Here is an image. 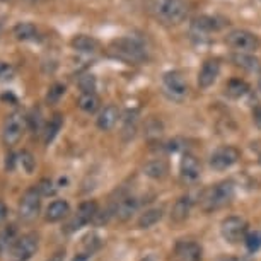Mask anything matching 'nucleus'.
Returning a JSON list of instances; mask_svg holds the SVG:
<instances>
[{
	"label": "nucleus",
	"instance_id": "nucleus-1",
	"mask_svg": "<svg viewBox=\"0 0 261 261\" xmlns=\"http://www.w3.org/2000/svg\"><path fill=\"white\" fill-rule=\"evenodd\" d=\"M149 11L159 22L176 26L188 17L190 4L186 0H149Z\"/></svg>",
	"mask_w": 261,
	"mask_h": 261
},
{
	"label": "nucleus",
	"instance_id": "nucleus-2",
	"mask_svg": "<svg viewBox=\"0 0 261 261\" xmlns=\"http://www.w3.org/2000/svg\"><path fill=\"white\" fill-rule=\"evenodd\" d=\"M110 53L111 57L126 63H142L149 57V50H147L145 43L140 38L135 36H125L115 39L110 45Z\"/></svg>",
	"mask_w": 261,
	"mask_h": 261
},
{
	"label": "nucleus",
	"instance_id": "nucleus-3",
	"mask_svg": "<svg viewBox=\"0 0 261 261\" xmlns=\"http://www.w3.org/2000/svg\"><path fill=\"white\" fill-rule=\"evenodd\" d=\"M234 196V183L232 181H222V183H217L215 186H212L203 193V208L206 212L212 210H219L222 208L232 200Z\"/></svg>",
	"mask_w": 261,
	"mask_h": 261
},
{
	"label": "nucleus",
	"instance_id": "nucleus-4",
	"mask_svg": "<svg viewBox=\"0 0 261 261\" xmlns=\"http://www.w3.org/2000/svg\"><path fill=\"white\" fill-rule=\"evenodd\" d=\"M225 41L236 51H243V53H254L261 46V39L258 34L248 31V29H234V31H230L225 36Z\"/></svg>",
	"mask_w": 261,
	"mask_h": 261
},
{
	"label": "nucleus",
	"instance_id": "nucleus-5",
	"mask_svg": "<svg viewBox=\"0 0 261 261\" xmlns=\"http://www.w3.org/2000/svg\"><path fill=\"white\" fill-rule=\"evenodd\" d=\"M38 248H39V236L29 232L17 238L11 251H9V256H11V261H29L36 254Z\"/></svg>",
	"mask_w": 261,
	"mask_h": 261
},
{
	"label": "nucleus",
	"instance_id": "nucleus-6",
	"mask_svg": "<svg viewBox=\"0 0 261 261\" xmlns=\"http://www.w3.org/2000/svg\"><path fill=\"white\" fill-rule=\"evenodd\" d=\"M41 210V193L36 186L26 190V193L21 196L19 201V217H21L22 222H33L36 220V217L39 215Z\"/></svg>",
	"mask_w": 261,
	"mask_h": 261
},
{
	"label": "nucleus",
	"instance_id": "nucleus-7",
	"mask_svg": "<svg viewBox=\"0 0 261 261\" xmlns=\"http://www.w3.org/2000/svg\"><path fill=\"white\" fill-rule=\"evenodd\" d=\"M26 118L19 113H12L6 118L2 128V140L6 145H16L19 140L22 139L24 128H26Z\"/></svg>",
	"mask_w": 261,
	"mask_h": 261
},
{
	"label": "nucleus",
	"instance_id": "nucleus-8",
	"mask_svg": "<svg viewBox=\"0 0 261 261\" xmlns=\"http://www.w3.org/2000/svg\"><path fill=\"white\" fill-rule=\"evenodd\" d=\"M220 234L229 244H238L248 234V224L241 217H227L220 224Z\"/></svg>",
	"mask_w": 261,
	"mask_h": 261
},
{
	"label": "nucleus",
	"instance_id": "nucleus-9",
	"mask_svg": "<svg viewBox=\"0 0 261 261\" xmlns=\"http://www.w3.org/2000/svg\"><path fill=\"white\" fill-rule=\"evenodd\" d=\"M162 86L172 99H185L188 96V82L179 70H169L162 75Z\"/></svg>",
	"mask_w": 261,
	"mask_h": 261
},
{
	"label": "nucleus",
	"instance_id": "nucleus-10",
	"mask_svg": "<svg viewBox=\"0 0 261 261\" xmlns=\"http://www.w3.org/2000/svg\"><path fill=\"white\" fill-rule=\"evenodd\" d=\"M97 214H99V212H97V203L94 200L84 201V203L79 205V208L70 219V222L67 224V232H75V230L84 227V225L96 220Z\"/></svg>",
	"mask_w": 261,
	"mask_h": 261
},
{
	"label": "nucleus",
	"instance_id": "nucleus-11",
	"mask_svg": "<svg viewBox=\"0 0 261 261\" xmlns=\"http://www.w3.org/2000/svg\"><path fill=\"white\" fill-rule=\"evenodd\" d=\"M241 159V152L232 145H225L217 149L214 154L210 155V167L215 171H224L232 167L236 162Z\"/></svg>",
	"mask_w": 261,
	"mask_h": 261
},
{
	"label": "nucleus",
	"instance_id": "nucleus-12",
	"mask_svg": "<svg viewBox=\"0 0 261 261\" xmlns=\"http://www.w3.org/2000/svg\"><path fill=\"white\" fill-rule=\"evenodd\" d=\"M201 258H203V249L196 241H178L172 251L174 261H201Z\"/></svg>",
	"mask_w": 261,
	"mask_h": 261
},
{
	"label": "nucleus",
	"instance_id": "nucleus-13",
	"mask_svg": "<svg viewBox=\"0 0 261 261\" xmlns=\"http://www.w3.org/2000/svg\"><path fill=\"white\" fill-rule=\"evenodd\" d=\"M220 73V62L217 58H208L203 62L200 72H198V87L200 89H208L210 86H214Z\"/></svg>",
	"mask_w": 261,
	"mask_h": 261
},
{
	"label": "nucleus",
	"instance_id": "nucleus-14",
	"mask_svg": "<svg viewBox=\"0 0 261 261\" xmlns=\"http://www.w3.org/2000/svg\"><path fill=\"white\" fill-rule=\"evenodd\" d=\"M118 120H120V110L115 105H108L99 111V115L96 118V125L102 132H110L115 128Z\"/></svg>",
	"mask_w": 261,
	"mask_h": 261
},
{
	"label": "nucleus",
	"instance_id": "nucleus-15",
	"mask_svg": "<svg viewBox=\"0 0 261 261\" xmlns=\"http://www.w3.org/2000/svg\"><path fill=\"white\" fill-rule=\"evenodd\" d=\"M139 205H140L139 198H135V196H125V198H121L113 206V214H115L118 220L125 222V220H128L137 210H139Z\"/></svg>",
	"mask_w": 261,
	"mask_h": 261
},
{
	"label": "nucleus",
	"instance_id": "nucleus-16",
	"mask_svg": "<svg viewBox=\"0 0 261 261\" xmlns=\"http://www.w3.org/2000/svg\"><path fill=\"white\" fill-rule=\"evenodd\" d=\"M179 172L185 181H196L200 178V162L193 154H185L179 162Z\"/></svg>",
	"mask_w": 261,
	"mask_h": 261
},
{
	"label": "nucleus",
	"instance_id": "nucleus-17",
	"mask_svg": "<svg viewBox=\"0 0 261 261\" xmlns=\"http://www.w3.org/2000/svg\"><path fill=\"white\" fill-rule=\"evenodd\" d=\"M225 26L224 21H220L215 16H198L191 21V29L196 33H214L220 31Z\"/></svg>",
	"mask_w": 261,
	"mask_h": 261
},
{
	"label": "nucleus",
	"instance_id": "nucleus-18",
	"mask_svg": "<svg viewBox=\"0 0 261 261\" xmlns=\"http://www.w3.org/2000/svg\"><path fill=\"white\" fill-rule=\"evenodd\" d=\"M72 48L79 53H84V55H92L99 50V41L94 36H89V34H77V36L72 38L70 41Z\"/></svg>",
	"mask_w": 261,
	"mask_h": 261
},
{
	"label": "nucleus",
	"instance_id": "nucleus-19",
	"mask_svg": "<svg viewBox=\"0 0 261 261\" xmlns=\"http://www.w3.org/2000/svg\"><path fill=\"white\" fill-rule=\"evenodd\" d=\"M230 62H232L236 67L243 68L246 72H259L261 70V62L253 55V53L234 51L232 55H230Z\"/></svg>",
	"mask_w": 261,
	"mask_h": 261
},
{
	"label": "nucleus",
	"instance_id": "nucleus-20",
	"mask_svg": "<svg viewBox=\"0 0 261 261\" xmlns=\"http://www.w3.org/2000/svg\"><path fill=\"white\" fill-rule=\"evenodd\" d=\"M191 206H193V201H191L190 196H181V198L176 200V203L172 205L171 208V220L174 224H181L185 222L190 217Z\"/></svg>",
	"mask_w": 261,
	"mask_h": 261
},
{
	"label": "nucleus",
	"instance_id": "nucleus-21",
	"mask_svg": "<svg viewBox=\"0 0 261 261\" xmlns=\"http://www.w3.org/2000/svg\"><path fill=\"white\" fill-rule=\"evenodd\" d=\"M70 214V205L65 200H55L48 205L46 208V220L48 222H60Z\"/></svg>",
	"mask_w": 261,
	"mask_h": 261
},
{
	"label": "nucleus",
	"instance_id": "nucleus-22",
	"mask_svg": "<svg viewBox=\"0 0 261 261\" xmlns=\"http://www.w3.org/2000/svg\"><path fill=\"white\" fill-rule=\"evenodd\" d=\"M14 36L19 41H36L39 38V31L36 28V24L33 22H17L12 29Z\"/></svg>",
	"mask_w": 261,
	"mask_h": 261
},
{
	"label": "nucleus",
	"instance_id": "nucleus-23",
	"mask_svg": "<svg viewBox=\"0 0 261 261\" xmlns=\"http://www.w3.org/2000/svg\"><path fill=\"white\" fill-rule=\"evenodd\" d=\"M169 172V166L164 159H154V161H149L147 164L144 166V174L149 176L152 179H164Z\"/></svg>",
	"mask_w": 261,
	"mask_h": 261
},
{
	"label": "nucleus",
	"instance_id": "nucleus-24",
	"mask_svg": "<svg viewBox=\"0 0 261 261\" xmlns=\"http://www.w3.org/2000/svg\"><path fill=\"white\" fill-rule=\"evenodd\" d=\"M77 106L81 108L84 113H96L101 108V99L96 92H82L77 99Z\"/></svg>",
	"mask_w": 261,
	"mask_h": 261
},
{
	"label": "nucleus",
	"instance_id": "nucleus-25",
	"mask_svg": "<svg viewBox=\"0 0 261 261\" xmlns=\"http://www.w3.org/2000/svg\"><path fill=\"white\" fill-rule=\"evenodd\" d=\"M162 215H164V210H162L161 206L149 208L139 217V222H137V225H139L140 229H150L152 225H155L162 219Z\"/></svg>",
	"mask_w": 261,
	"mask_h": 261
},
{
	"label": "nucleus",
	"instance_id": "nucleus-26",
	"mask_svg": "<svg viewBox=\"0 0 261 261\" xmlns=\"http://www.w3.org/2000/svg\"><path fill=\"white\" fill-rule=\"evenodd\" d=\"M225 92H227L229 97H234V99H239V97H244L249 92V86L246 81H241V79H230L225 86Z\"/></svg>",
	"mask_w": 261,
	"mask_h": 261
},
{
	"label": "nucleus",
	"instance_id": "nucleus-27",
	"mask_svg": "<svg viewBox=\"0 0 261 261\" xmlns=\"http://www.w3.org/2000/svg\"><path fill=\"white\" fill-rule=\"evenodd\" d=\"M62 125H63V116L60 115V113H57L45 128V144L53 142V139L58 135V132L62 130Z\"/></svg>",
	"mask_w": 261,
	"mask_h": 261
},
{
	"label": "nucleus",
	"instance_id": "nucleus-28",
	"mask_svg": "<svg viewBox=\"0 0 261 261\" xmlns=\"http://www.w3.org/2000/svg\"><path fill=\"white\" fill-rule=\"evenodd\" d=\"M16 227L14 225H9V227L0 234V253H6V251H11V248L16 243Z\"/></svg>",
	"mask_w": 261,
	"mask_h": 261
},
{
	"label": "nucleus",
	"instance_id": "nucleus-29",
	"mask_svg": "<svg viewBox=\"0 0 261 261\" xmlns=\"http://www.w3.org/2000/svg\"><path fill=\"white\" fill-rule=\"evenodd\" d=\"M246 248H248L249 253H256V251L261 249V230H253V232H248L244 238Z\"/></svg>",
	"mask_w": 261,
	"mask_h": 261
},
{
	"label": "nucleus",
	"instance_id": "nucleus-30",
	"mask_svg": "<svg viewBox=\"0 0 261 261\" xmlns=\"http://www.w3.org/2000/svg\"><path fill=\"white\" fill-rule=\"evenodd\" d=\"M96 77L92 73H86V75L79 77V87L82 92H96Z\"/></svg>",
	"mask_w": 261,
	"mask_h": 261
},
{
	"label": "nucleus",
	"instance_id": "nucleus-31",
	"mask_svg": "<svg viewBox=\"0 0 261 261\" xmlns=\"http://www.w3.org/2000/svg\"><path fill=\"white\" fill-rule=\"evenodd\" d=\"M19 162L22 164L24 171H26L28 174H31V172L36 169V159H34L31 152H28V150H22L21 154H19Z\"/></svg>",
	"mask_w": 261,
	"mask_h": 261
},
{
	"label": "nucleus",
	"instance_id": "nucleus-32",
	"mask_svg": "<svg viewBox=\"0 0 261 261\" xmlns=\"http://www.w3.org/2000/svg\"><path fill=\"white\" fill-rule=\"evenodd\" d=\"M63 94H65V86H63V84H53L46 94V101L50 102V105H55V102L60 101V97Z\"/></svg>",
	"mask_w": 261,
	"mask_h": 261
},
{
	"label": "nucleus",
	"instance_id": "nucleus-33",
	"mask_svg": "<svg viewBox=\"0 0 261 261\" xmlns=\"http://www.w3.org/2000/svg\"><path fill=\"white\" fill-rule=\"evenodd\" d=\"M135 130H137V113L128 111L126 118H125V128H123V134H128L130 137H134Z\"/></svg>",
	"mask_w": 261,
	"mask_h": 261
},
{
	"label": "nucleus",
	"instance_id": "nucleus-34",
	"mask_svg": "<svg viewBox=\"0 0 261 261\" xmlns=\"http://www.w3.org/2000/svg\"><path fill=\"white\" fill-rule=\"evenodd\" d=\"M14 67L7 62H0V82H9L14 79Z\"/></svg>",
	"mask_w": 261,
	"mask_h": 261
},
{
	"label": "nucleus",
	"instance_id": "nucleus-35",
	"mask_svg": "<svg viewBox=\"0 0 261 261\" xmlns=\"http://www.w3.org/2000/svg\"><path fill=\"white\" fill-rule=\"evenodd\" d=\"M36 188L39 190V193H41V196H50V195H55V185H53L51 179H41L39 181V185L36 186Z\"/></svg>",
	"mask_w": 261,
	"mask_h": 261
},
{
	"label": "nucleus",
	"instance_id": "nucleus-36",
	"mask_svg": "<svg viewBox=\"0 0 261 261\" xmlns=\"http://www.w3.org/2000/svg\"><path fill=\"white\" fill-rule=\"evenodd\" d=\"M39 113H36V111H33L31 115H28V118H26V123L29 125V128L31 130H34V132H38L39 130V126H41V120H39Z\"/></svg>",
	"mask_w": 261,
	"mask_h": 261
},
{
	"label": "nucleus",
	"instance_id": "nucleus-37",
	"mask_svg": "<svg viewBox=\"0 0 261 261\" xmlns=\"http://www.w3.org/2000/svg\"><path fill=\"white\" fill-rule=\"evenodd\" d=\"M253 121L256 126L261 128V106H256L253 110Z\"/></svg>",
	"mask_w": 261,
	"mask_h": 261
},
{
	"label": "nucleus",
	"instance_id": "nucleus-38",
	"mask_svg": "<svg viewBox=\"0 0 261 261\" xmlns=\"http://www.w3.org/2000/svg\"><path fill=\"white\" fill-rule=\"evenodd\" d=\"M7 206H6V203H4L2 200H0V224H4L6 222V219H7Z\"/></svg>",
	"mask_w": 261,
	"mask_h": 261
},
{
	"label": "nucleus",
	"instance_id": "nucleus-39",
	"mask_svg": "<svg viewBox=\"0 0 261 261\" xmlns=\"http://www.w3.org/2000/svg\"><path fill=\"white\" fill-rule=\"evenodd\" d=\"M48 261H65V251H57Z\"/></svg>",
	"mask_w": 261,
	"mask_h": 261
},
{
	"label": "nucleus",
	"instance_id": "nucleus-40",
	"mask_svg": "<svg viewBox=\"0 0 261 261\" xmlns=\"http://www.w3.org/2000/svg\"><path fill=\"white\" fill-rule=\"evenodd\" d=\"M14 159H16V155H14V154H9L7 155V162H6V167H7V169H14Z\"/></svg>",
	"mask_w": 261,
	"mask_h": 261
},
{
	"label": "nucleus",
	"instance_id": "nucleus-41",
	"mask_svg": "<svg viewBox=\"0 0 261 261\" xmlns=\"http://www.w3.org/2000/svg\"><path fill=\"white\" fill-rule=\"evenodd\" d=\"M215 261H238V259L232 258V256H222V258H219V259H215Z\"/></svg>",
	"mask_w": 261,
	"mask_h": 261
},
{
	"label": "nucleus",
	"instance_id": "nucleus-42",
	"mask_svg": "<svg viewBox=\"0 0 261 261\" xmlns=\"http://www.w3.org/2000/svg\"><path fill=\"white\" fill-rule=\"evenodd\" d=\"M142 261H155V258H154V256H145Z\"/></svg>",
	"mask_w": 261,
	"mask_h": 261
},
{
	"label": "nucleus",
	"instance_id": "nucleus-43",
	"mask_svg": "<svg viewBox=\"0 0 261 261\" xmlns=\"http://www.w3.org/2000/svg\"><path fill=\"white\" fill-rule=\"evenodd\" d=\"M2 28H4V24H2V21H0V34H2Z\"/></svg>",
	"mask_w": 261,
	"mask_h": 261
},
{
	"label": "nucleus",
	"instance_id": "nucleus-44",
	"mask_svg": "<svg viewBox=\"0 0 261 261\" xmlns=\"http://www.w3.org/2000/svg\"><path fill=\"white\" fill-rule=\"evenodd\" d=\"M258 89H259V92H261V79H259V82H258Z\"/></svg>",
	"mask_w": 261,
	"mask_h": 261
},
{
	"label": "nucleus",
	"instance_id": "nucleus-45",
	"mask_svg": "<svg viewBox=\"0 0 261 261\" xmlns=\"http://www.w3.org/2000/svg\"><path fill=\"white\" fill-rule=\"evenodd\" d=\"M259 162H261V155H259Z\"/></svg>",
	"mask_w": 261,
	"mask_h": 261
}]
</instances>
